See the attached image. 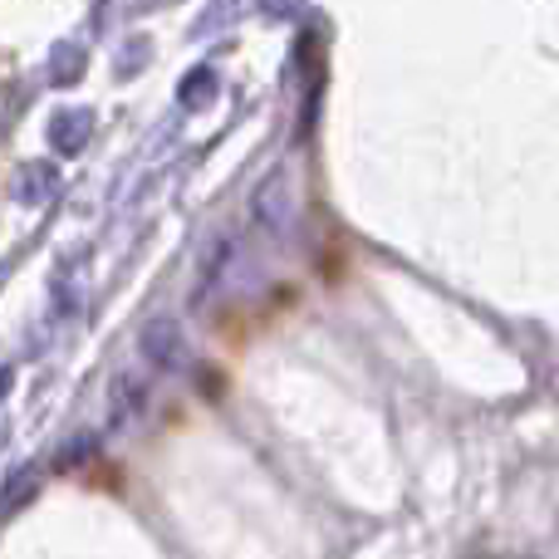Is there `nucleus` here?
Here are the masks:
<instances>
[{"label": "nucleus", "instance_id": "1", "mask_svg": "<svg viewBox=\"0 0 559 559\" xmlns=\"http://www.w3.org/2000/svg\"><path fill=\"white\" fill-rule=\"evenodd\" d=\"M251 216H255V226H265L271 236H280L289 222H295V187H289V173H285V167H275V173L265 177L261 187H255Z\"/></svg>", "mask_w": 559, "mask_h": 559}]
</instances>
